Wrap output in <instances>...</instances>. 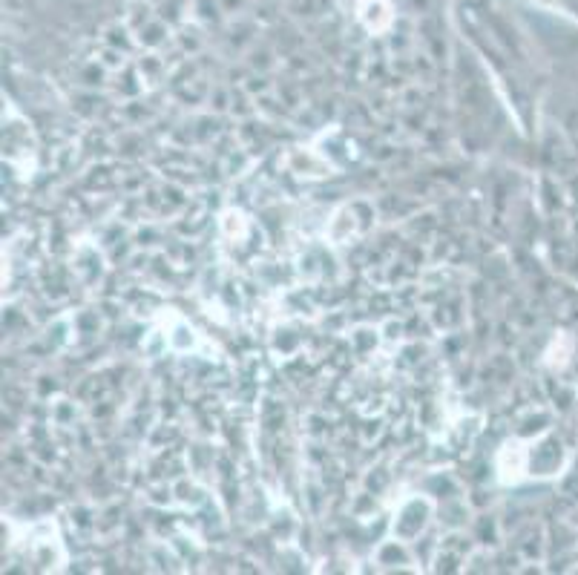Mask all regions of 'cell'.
Returning a JSON list of instances; mask_svg holds the SVG:
<instances>
[{
  "label": "cell",
  "instance_id": "1",
  "mask_svg": "<svg viewBox=\"0 0 578 575\" xmlns=\"http://www.w3.org/2000/svg\"><path fill=\"white\" fill-rule=\"evenodd\" d=\"M429 515H432V501H426L420 495L409 498L406 504L400 506V512L394 515V535L403 544L415 541L417 535L426 529V524H429Z\"/></svg>",
  "mask_w": 578,
  "mask_h": 575
},
{
  "label": "cell",
  "instance_id": "2",
  "mask_svg": "<svg viewBox=\"0 0 578 575\" xmlns=\"http://www.w3.org/2000/svg\"><path fill=\"white\" fill-rule=\"evenodd\" d=\"M530 469V449L521 440H509L498 452V478L504 483H518Z\"/></svg>",
  "mask_w": 578,
  "mask_h": 575
},
{
  "label": "cell",
  "instance_id": "3",
  "mask_svg": "<svg viewBox=\"0 0 578 575\" xmlns=\"http://www.w3.org/2000/svg\"><path fill=\"white\" fill-rule=\"evenodd\" d=\"M357 21L369 29L371 35L389 32L394 23V9L389 0H357Z\"/></svg>",
  "mask_w": 578,
  "mask_h": 575
},
{
  "label": "cell",
  "instance_id": "4",
  "mask_svg": "<svg viewBox=\"0 0 578 575\" xmlns=\"http://www.w3.org/2000/svg\"><path fill=\"white\" fill-rule=\"evenodd\" d=\"M544 6H550L555 12H567V15H576L578 18V0H538Z\"/></svg>",
  "mask_w": 578,
  "mask_h": 575
}]
</instances>
